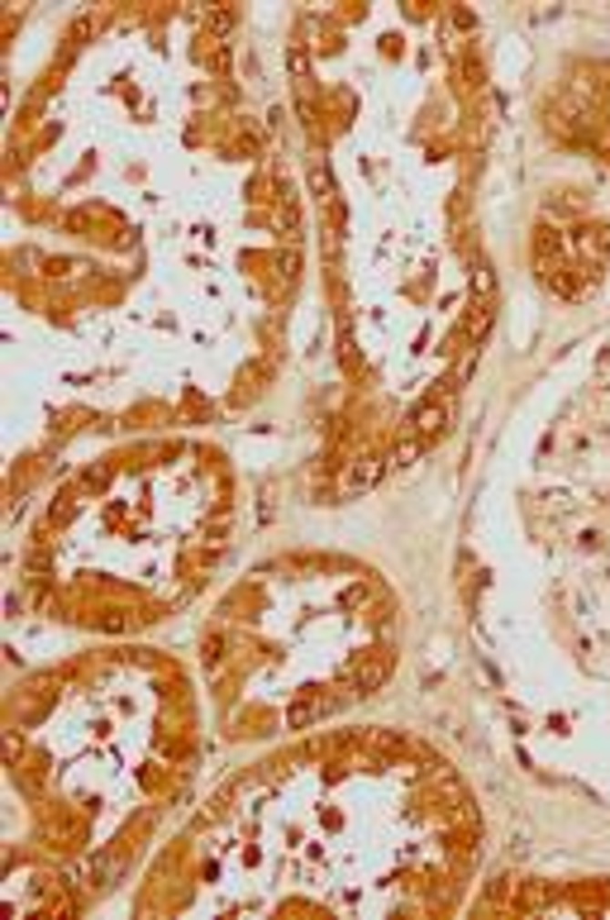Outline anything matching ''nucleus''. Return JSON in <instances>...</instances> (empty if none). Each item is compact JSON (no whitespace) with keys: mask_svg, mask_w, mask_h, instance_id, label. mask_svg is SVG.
I'll use <instances>...</instances> for the list:
<instances>
[{"mask_svg":"<svg viewBox=\"0 0 610 920\" xmlns=\"http://www.w3.org/2000/svg\"><path fill=\"white\" fill-rule=\"evenodd\" d=\"M449 425V406L444 401H425L415 415H410V434L419 439V444H429V439H439Z\"/></svg>","mask_w":610,"mask_h":920,"instance_id":"nucleus-1","label":"nucleus"},{"mask_svg":"<svg viewBox=\"0 0 610 920\" xmlns=\"http://www.w3.org/2000/svg\"><path fill=\"white\" fill-rule=\"evenodd\" d=\"M344 706V692H334V697H315V701H296V706H291V725H296V729H305V725H315V720H325L329 716V710H339Z\"/></svg>","mask_w":610,"mask_h":920,"instance_id":"nucleus-2","label":"nucleus"},{"mask_svg":"<svg viewBox=\"0 0 610 920\" xmlns=\"http://www.w3.org/2000/svg\"><path fill=\"white\" fill-rule=\"evenodd\" d=\"M387 673H391V658H387V654H372V658L353 673V697H363V692H372V687H382Z\"/></svg>","mask_w":610,"mask_h":920,"instance_id":"nucleus-3","label":"nucleus"},{"mask_svg":"<svg viewBox=\"0 0 610 920\" xmlns=\"http://www.w3.org/2000/svg\"><path fill=\"white\" fill-rule=\"evenodd\" d=\"M382 468H387V463H377V458H363V463H357L353 472L339 477V487H344V491H363V487H372V477L382 472Z\"/></svg>","mask_w":610,"mask_h":920,"instance_id":"nucleus-4","label":"nucleus"}]
</instances>
